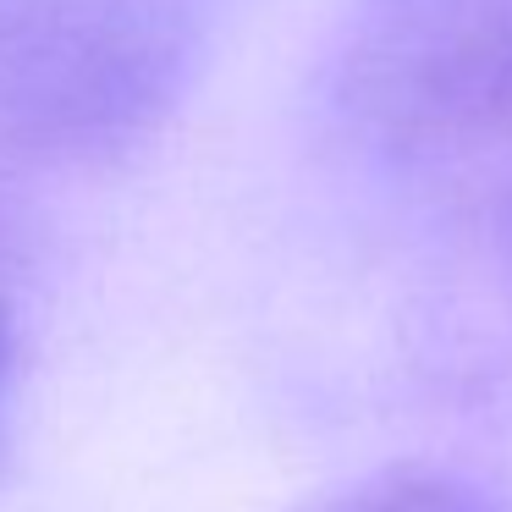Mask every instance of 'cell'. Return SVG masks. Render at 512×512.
<instances>
[{"instance_id": "6da1fadb", "label": "cell", "mask_w": 512, "mask_h": 512, "mask_svg": "<svg viewBox=\"0 0 512 512\" xmlns=\"http://www.w3.org/2000/svg\"><path fill=\"white\" fill-rule=\"evenodd\" d=\"M226 0H0V171L133 144L193 83Z\"/></svg>"}, {"instance_id": "7a4b0ae2", "label": "cell", "mask_w": 512, "mask_h": 512, "mask_svg": "<svg viewBox=\"0 0 512 512\" xmlns=\"http://www.w3.org/2000/svg\"><path fill=\"white\" fill-rule=\"evenodd\" d=\"M331 105L391 155H479L512 138V0H353Z\"/></svg>"}, {"instance_id": "3957f363", "label": "cell", "mask_w": 512, "mask_h": 512, "mask_svg": "<svg viewBox=\"0 0 512 512\" xmlns=\"http://www.w3.org/2000/svg\"><path fill=\"white\" fill-rule=\"evenodd\" d=\"M320 512H501L479 485L457 474H430V468H402L353 485L347 496L325 501Z\"/></svg>"}, {"instance_id": "277c9868", "label": "cell", "mask_w": 512, "mask_h": 512, "mask_svg": "<svg viewBox=\"0 0 512 512\" xmlns=\"http://www.w3.org/2000/svg\"><path fill=\"white\" fill-rule=\"evenodd\" d=\"M0 380H6V314H0Z\"/></svg>"}]
</instances>
